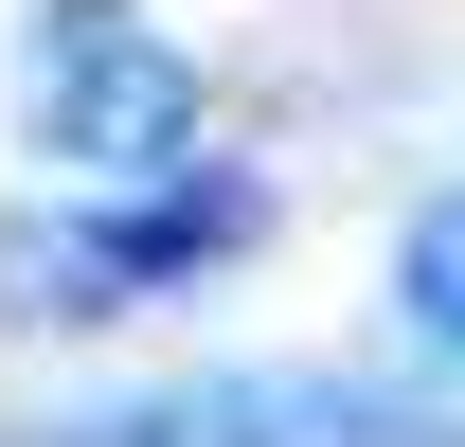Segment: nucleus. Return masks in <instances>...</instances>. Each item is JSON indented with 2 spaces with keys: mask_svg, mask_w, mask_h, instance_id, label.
Wrapping results in <instances>:
<instances>
[{
  "mask_svg": "<svg viewBox=\"0 0 465 447\" xmlns=\"http://www.w3.org/2000/svg\"><path fill=\"white\" fill-rule=\"evenodd\" d=\"M269 233V179L232 162H162V179H90V197H36V215H0V323H125V304H162V286L232 269Z\"/></svg>",
  "mask_w": 465,
  "mask_h": 447,
  "instance_id": "nucleus-1",
  "label": "nucleus"
},
{
  "mask_svg": "<svg viewBox=\"0 0 465 447\" xmlns=\"http://www.w3.org/2000/svg\"><path fill=\"white\" fill-rule=\"evenodd\" d=\"M18 144L72 179H162L197 162V55L143 0H36L18 18Z\"/></svg>",
  "mask_w": 465,
  "mask_h": 447,
  "instance_id": "nucleus-2",
  "label": "nucleus"
},
{
  "mask_svg": "<svg viewBox=\"0 0 465 447\" xmlns=\"http://www.w3.org/2000/svg\"><path fill=\"white\" fill-rule=\"evenodd\" d=\"M36 447H448V430L376 376H179V393H108Z\"/></svg>",
  "mask_w": 465,
  "mask_h": 447,
  "instance_id": "nucleus-3",
  "label": "nucleus"
},
{
  "mask_svg": "<svg viewBox=\"0 0 465 447\" xmlns=\"http://www.w3.org/2000/svg\"><path fill=\"white\" fill-rule=\"evenodd\" d=\"M394 323L430 340V358H465V179L411 197V233H394Z\"/></svg>",
  "mask_w": 465,
  "mask_h": 447,
  "instance_id": "nucleus-4",
  "label": "nucleus"
}]
</instances>
